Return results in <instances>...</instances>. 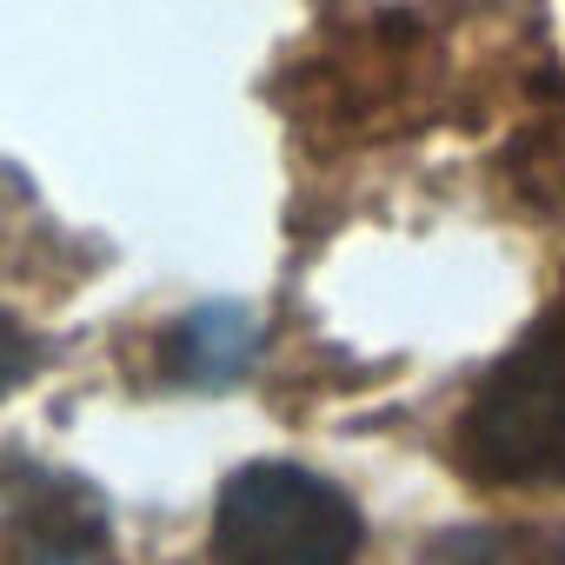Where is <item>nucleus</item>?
Returning <instances> with one entry per match:
<instances>
[{"label":"nucleus","instance_id":"f03ea898","mask_svg":"<svg viewBox=\"0 0 565 565\" xmlns=\"http://www.w3.org/2000/svg\"><path fill=\"white\" fill-rule=\"evenodd\" d=\"M213 565H353L360 505L307 466H246L213 505Z\"/></svg>","mask_w":565,"mask_h":565},{"label":"nucleus","instance_id":"f257e3e1","mask_svg":"<svg viewBox=\"0 0 565 565\" xmlns=\"http://www.w3.org/2000/svg\"><path fill=\"white\" fill-rule=\"evenodd\" d=\"M459 459L486 486H565V294L479 380Z\"/></svg>","mask_w":565,"mask_h":565},{"label":"nucleus","instance_id":"7ed1b4c3","mask_svg":"<svg viewBox=\"0 0 565 565\" xmlns=\"http://www.w3.org/2000/svg\"><path fill=\"white\" fill-rule=\"evenodd\" d=\"M253 353V320L233 313V307H213V313H193L180 327V366L193 380H233Z\"/></svg>","mask_w":565,"mask_h":565},{"label":"nucleus","instance_id":"20e7f679","mask_svg":"<svg viewBox=\"0 0 565 565\" xmlns=\"http://www.w3.org/2000/svg\"><path fill=\"white\" fill-rule=\"evenodd\" d=\"M28 366H34V347H28V333L0 313V399H8L21 380H28Z\"/></svg>","mask_w":565,"mask_h":565}]
</instances>
